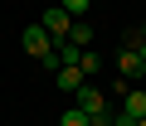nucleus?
Listing matches in <instances>:
<instances>
[{"mask_svg":"<svg viewBox=\"0 0 146 126\" xmlns=\"http://www.w3.org/2000/svg\"><path fill=\"white\" fill-rule=\"evenodd\" d=\"M39 24H44V34L58 44V39H68V29H73V15L54 5V10H44V15H39Z\"/></svg>","mask_w":146,"mask_h":126,"instance_id":"obj_2","label":"nucleus"},{"mask_svg":"<svg viewBox=\"0 0 146 126\" xmlns=\"http://www.w3.org/2000/svg\"><path fill=\"white\" fill-rule=\"evenodd\" d=\"M122 112H131V116H146V92H141V87L122 92Z\"/></svg>","mask_w":146,"mask_h":126,"instance_id":"obj_6","label":"nucleus"},{"mask_svg":"<svg viewBox=\"0 0 146 126\" xmlns=\"http://www.w3.org/2000/svg\"><path fill=\"white\" fill-rule=\"evenodd\" d=\"M20 44H25V53H29V58H39V63L58 58V53H54V39L44 34V24H29V29L20 34Z\"/></svg>","mask_w":146,"mask_h":126,"instance_id":"obj_1","label":"nucleus"},{"mask_svg":"<svg viewBox=\"0 0 146 126\" xmlns=\"http://www.w3.org/2000/svg\"><path fill=\"white\" fill-rule=\"evenodd\" d=\"M136 53H141V63H146V24H141V34H136Z\"/></svg>","mask_w":146,"mask_h":126,"instance_id":"obj_11","label":"nucleus"},{"mask_svg":"<svg viewBox=\"0 0 146 126\" xmlns=\"http://www.w3.org/2000/svg\"><path fill=\"white\" fill-rule=\"evenodd\" d=\"M78 68H83V73H98V68H102V58H98L93 49H83V58H78Z\"/></svg>","mask_w":146,"mask_h":126,"instance_id":"obj_10","label":"nucleus"},{"mask_svg":"<svg viewBox=\"0 0 146 126\" xmlns=\"http://www.w3.org/2000/svg\"><path fill=\"white\" fill-rule=\"evenodd\" d=\"M88 126H112V121H107V116H93V121H88Z\"/></svg>","mask_w":146,"mask_h":126,"instance_id":"obj_12","label":"nucleus"},{"mask_svg":"<svg viewBox=\"0 0 146 126\" xmlns=\"http://www.w3.org/2000/svg\"><path fill=\"white\" fill-rule=\"evenodd\" d=\"M88 5H93V0H58V10H68L73 20H83V15H88Z\"/></svg>","mask_w":146,"mask_h":126,"instance_id":"obj_9","label":"nucleus"},{"mask_svg":"<svg viewBox=\"0 0 146 126\" xmlns=\"http://www.w3.org/2000/svg\"><path fill=\"white\" fill-rule=\"evenodd\" d=\"M78 112H88V116H107V97L98 92V87H78Z\"/></svg>","mask_w":146,"mask_h":126,"instance_id":"obj_3","label":"nucleus"},{"mask_svg":"<svg viewBox=\"0 0 146 126\" xmlns=\"http://www.w3.org/2000/svg\"><path fill=\"white\" fill-rule=\"evenodd\" d=\"M83 78H88V73L78 68V63H63V68L54 73V83H58V92H78V87H83Z\"/></svg>","mask_w":146,"mask_h":126,"instance_id":"obj_4","label":"nucleus"},{"mask_svg":"<svg viewBox=\"0 0 146 126\" xmlns=\"http://www.w3.org/2000/svg\"><path fill=\"white\" fill-rule=\"evenodd\" d=\"M88 121H93V116H88V112H78V107H68V112L58 116V126H88Z\"/></svg>","mask_w":146,"mask_h":126,"instance_id":"obj_8","label":"nucleus"},{"mask_svg":"<svg viewBox=\"0 0 146 126\" xmlns=\"http://www.w3.org/2000/svg\"><path fill=\"white\" fill-rule=\"evenodd\" d=\"M117 73H122V78H127V83H131V78H141V73H146V63H141V53H136V44H131V49H127V53H122V58H117Z\"/></svg>","mask_w":146,"mask_h":126,"instance_id":"obj_5","label":"nucleus"},{"mask_svg":"<svg viewBox=\"0 0 146 126\" xmlns=\"http://www.w3.org/2000/svg\"><path fill=\"white\" fill-rule=\"evenodd\" d=\"M68 44H78V49H93V29H88L83 20H73V29H68Z\"/></svg>","mask_w":146,"mask_h":126,"instance_id":"obj_7","label":"nucleus"},{"mask_svg":"<svg viewBox=\"0 0 146 126\" xmlns=\"http://www.w3.org/2000/svg\"><path fill=\"white\" fill-rule=\"evenodd\" d=\"M136 126H146V116H141V121H136Z\"/></svg>","mask_w":146,"mask_h":126,"instance_id":"obj_13","label":"nucleus"}]
</instances>
